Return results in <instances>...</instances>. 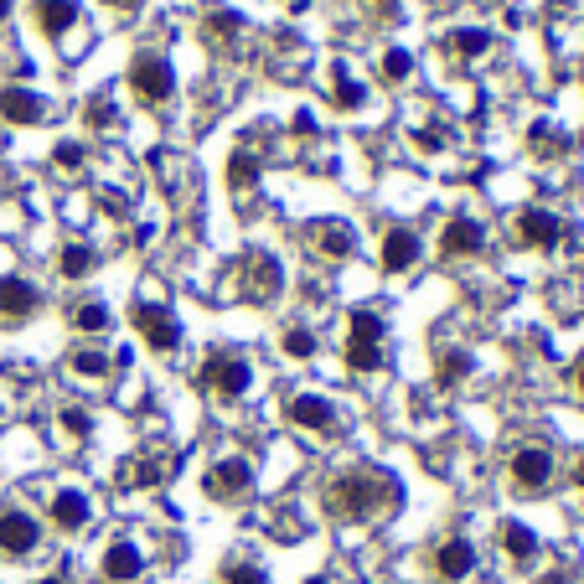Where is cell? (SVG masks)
<instances>
[{"label": "cell", "mask_w": 584, "mask_h": 584, "mask_svg": "<svg viewBox=\"0 0 584 584\" xmlns=\"http://www.w3.org/2000/svg\"><path fill=\"white\" fill-rule=\"evenodd\" d=\"M321 507L326 517L336 522H373V517H388L398 507V481L388 471H342V476H331L321 486Z\"/></svg>", "instance_id": "cell-1"}, {"label": "cell", "mask_w": 584, "mask_h": 584, "mask_svg": "<svg viewBox=\"0 0 584 584\" xmlns=\"http://www.w3.org/2000/svg\"><path fill=\"white\" fill-rule=\"evenodd\" d=\"M197 383H202L207 393H218V398H243V393H249V383H254V367H249V357H238V352H228V347H212V352L202 357Z\"/></svg>", "instance_id": "cell-2"}, {"label": "cell", "mask_w": 584, "mask_h": 584, "mask_svg": "<svg viewBox=\"0 0 584 584\" xmlns=\"http://www.w3.org/2000/svg\"><path fill=\"white\" fill-rule=\"evenodd\" d=\"M347 367L352 373H378L383 367V316L378 311H352L347 321Z\"/></svg>", "instance_id": "cell-3"}, {"label": "cell", "mask_w": 584, "mask_h": 584, "mask_svg": "<svg viewBox=\"0 0 584 584\" xmlns=\"http://www.w3.org/2000/svg\"><path fill=\"white\" fill-rule=\"evenodd\" d=\"M202 491L212 502H238L254 491V466L243 455H228V460H212V471L202 476Z\"/></svg>", "instance_id": "cell-4"}, {"label": "cell", "mask_w": 584, "mask_h": 584, "mask_svg": "<svg viewBox=\"0 0 584 584\" xmlns=\"http://www.w3.org/2000/svg\"><path fill=\"white\" fill-rule=\"evenodd\" d=\"M42 543V522L21 507H0V559H32Z\"/></svg>", "instance_id": "cell-5"}, {"label": "cell", "mask_w": 584, "mask_h": 584, "mask_svg": "<svg viewBox=\"0 0 584 584\" xmlns=\"http://www.w3.org/2000/svg\"><path fill=\"white\" fill-rule=\"evenodd\" d=\"M130 321H135V331L145 336L150 352H176V347H181V326H176V316L166 311V305L140 300L135 311H130Z\"/></svg>", "instance_id": "cell-6"}, {"label": "cell", "mask_w": 584, "mask_h": 584, "mask_svg": "<svg viewBox=\"0 0 584 584\" xmlns=\"http://www.w3.org/2000/svg\"><path fill=\"white\" fill-rule=\"evenodd\" d=\"M285 419L295 429H311V435H336V429H342V414H336V404H331V398H321V393L285 398Z\"/></svg>", "instance_id": "cell-7"}, {"label": "cell", "mask_w": 584, "mask_h": 584, "mask_svg": "<svg viewBox=\"0 0 584 584\" xmlns=\"http://www.w3.org/2000/svg\"><path fill=\"white\" fill-rule=\"evenodd\" d=\"M507 471H512L517 491H543L553 481V450L548 445H517L512 460H507Z\"/></svg>", "instance_id": "cell-8"}, {"label": "cell", "mask_w": 584, "mask_h": 584, "mask_svg": "<svg viewBox=\"0 0 584 584\" xmlns=\"http://www.w3.org/2000/svg\"><path fill=\"white\" fill-rule=\"evenodd\" d=\"M145 574V548L135 538H114L99 559V579L104 584H135Z\"/></svg>", "instance_id": "cell-9"}, {"label": "cell", "mask_w": 584, "mask_h": 584, "mask_svg": "<svg viewBox=\"0 0 584 584\" xmlns=\"http://www.w3.org/2000/svg\"><path fill=\"white\" fill-rule=\"evenodd\" d=\"M47 522H52L57 533H83L88 522H94V502H88V491L63 486V491L47 502Z\"/></svg>", "instance_id": "cell-10"}, {"label": "cell", "mask_w": 584, "mask_h": 584, "mask_svg": "<svg viewBox=\"0 0 584 584\" xmlns=\"http://www.w3.org/2000/svg\"><path fill=\"white\" fill-rule=\"evenodd\" d=\"M564 238V218L548 207H522L517 212V243H528V249H559Z\"/></svg>", "instance_id": "cell-11"}, {"label": "cell", "mask_w": 584, "mask_h": 584, "mask_svg": "<svg viewBox=\"0 0 584 584\" xmlns=\"http://www.w3.org/2000/svg\"><path fill=\"white\" fill-rule=\"evenodd\" d=\"M130 88L145 99V104H161L171 99V68H166V57L156 52H140L135 63H130Z\"/></svg>", "instance_id": "cell-12"}, {"label": "cell", "mask_w": 584, "mask_h": 584, "mask_svg": "<svg viewBox=\"0 0 584 584\" xmlns=\"http://www.w3.org/2000/svg\"><path fill=\"white\" fill-rule=\"evenodd\" d=\"M476 543L471 538H445L440 548H435V579L440 584H466L471 574H476Z\"/></svg>", "instance_id": "cell-13"}, {"label": "cell", "mask_w": 584, "mask_h": 584, "mask_svg": "<svg viewBox=\"0 0 584 584\" xmlns=\"http://www.w3.org/2000/svg\"><path fill=\"white\" fill-rule=\"evenodd\" d=\"M37 305H42V290L32 280H21V274H6V280H0V321H6V326L32 321Z\"/></svg>", "instance_id": "cell-14"}, {"label": "cell", "mask_w": 584, "mask_h": 584, "mask_svg": "<svg viewBox=\"0 0 584 584\" xmlns=\"http://www.w3.org/2000/svg\"><path fill=\"white\" fill-rule=\"evenodd\" d=\"M481 249H486V228H481L476 218H466V212H460V218L445 223V233H440V254H445V259H471V254H481Z\"/></svg>", "instance_id": "cell-15"}, {"label": "cell", "mask_w": 584, "mask_h": 584, "mask_svg": "<svg viewBox=\"0 0 584 584\" xmlns=\"http://www.w3.org/2000/svg\"><path fill=\"white\" fill-rule=\"evenodd\" d=\"M280 285H285V274H280V264H274L269 254L243 259V290H249V300H274Z\"/></svg>", "instance_id": "cell-16"}, {"label": "cell", "mask_w": 584, "mask_h": 584, "mask_svg": "<svg viewBox=\"0 0 584 584\" xmlns=\"http://www.w3.org/2000/svg\"><path fill=\"white\" fill-rule=\"evenodd\" d=\"M378 264H383L388 274L414 269V264H419V233H414V228H388V233H383V254H378Z\"/></svg>", "instance_id": "cell-17"}, {"label": "cell", "mask_w": 584, "mask_h": 584, "mask_svg": "<svg viewBox=\"0 0 584 584\" xmlns=\"http://www.w3.org/2000/svg\"><path fill=\"white\" fill-rule=\"evenodd\" d=\"M0 114H6V125H42L47 104L32 94V88H0Z\"/></svg>", "instance_id": "cell-18"}, {"label": "cell", "mask_w": 584, "mask_h": 584, "mask_svg": "<svg viewBox=\"0 0 584 584\" xmlns=\"http://www.w3.org/2000/svg\"><path fill=\"white\" fill-rule=\"evenodd\" d=\"M32 16L47 37H68L78 21V0H32Z\"/></svg>", "instance_id": "cell-19"}, {"label": "cell", "mask_w": 584, "mask_h": 584, "mask_svg": "<svg viewBox=\"0 0 584 584\" xmlns=\"http://www.w3.org/2000/svg\"><path fill=\"white\" fill-rule=\"evenodd\" d=\"M311 243H316L321 259H347L357 249V233H352V223H316L311 228Z\"/></svg>", "instance_id": "cell-20"}, {"label": "cell", "mask_w": 584, "mask_h": 584, "mask_svg": "<svg viewBox=\"0 0 584 584\" xmlns=\"http://www.w3.org/2000/svg\"><path fill=\"white\" fill-rule=\"evenodd\" d=\"M502 548H507V559L517 564V569H528L533 559H538V533L528 528V522H502Z\"/></svg>", "instance_id": "cell-21"}, {"label": "cell", "mask_w": 584, "mask_h": 584, "mask_svg": "<svg viewBox=\"0 0 584 584\" xmlns=\"http://www.w3.org/2000/svg\"><path fill=\"white\" fill-rule=\"evenodd\" d=\"M94 269H99V254L88 249V243H68V249L57 254V274H63V280H88Z\"/></svg>", "instance_id": "cell-22"}, {"label": "cell", "mask_w": 584, "mask_h": 584, "mask_svg": "<svg viewBox=\"0 0 584 584\" xmlns=\"http://www.w3.org/2000/svg\"><path fill=\"white\" fill-rule=\"evenodd\" d=\"M68 321H73L78 336H99V331H109V305L104 300H78L68 311Z\"/></svg>", "instance_id": "cell-23"}, {"label": "cell", "mask_w": 584, "mask_h": 584, "mask_svg": "<svg viewBox=\"0 0 584 584\" xmlns=\"http://www.w3.org/2000/svg\"><path fill=\"white\" fill-rule=\"evenodd\" d=\"M528 150H533L538 161H559V156H569V140L553 130V125H533L528 130Z\"/></svg>", "instance_id": "cell-24"}, {"label": "cell", "mask_w": 584, "mask_h": 584, "mask_svg": "<svg viewBox=\"0 0 584 584\" xmlns=\"http://www.w3.org/2000/svg\"><path fill=\"white\" fill-rule=\"evenodd\" d=\"M316 347H321V342H316V331H311V326H285V331H280V352L295 357V362H311Z\"/></svg>", "instance_id": "cell-25"}, {"label": "cell", "mask_w": 584, "mask_h": 584, "mask_svg": "<svg viewBox=\"0 0 584 584\" xmlns=\"http://www.w3.org/2000/svg\"><path fill=\"white\" fill-rule=\"evenodd\" d=\"M362 99H367V94H362V83H352V78H347V68L336 63V68H331V104L352 114V109H362Z\"/></svg>", "instance_id": "cell-26"}, {"label": "cell", "mask_w": 584, "mask_h": 584, "mask_svg": "<svg viewBox=\"0 0 584 584\" xmlns=\"http://www.w3.org/2000/svg\"><path fill=\"white\" fill-rule=\"evenodd\" d=\"M68 367H73V378H104L109 373V357L94 352V347H78V352H68Z\"/></svg>", "instance_id": "cell-27"}, {"label": "cell", "mask_w": 584, "mask_h": 584, "mask_svg": "<svg viewBox=\"0 0 584 584\" xmlns=\"http://www.w3.org/2000/svg\"><path fill=\"white\" fill-rule=\"evenodd\" d=\"M445 47H450L455 57H476V52H486V47H491V37H486V32H476V26H466V32H450V37H445Z\"/></svg>", "instance_id": "cell-28"}, {"label": "cell", "mask_w": 584, "mask_h": 584, "mask_svg": "<svg viewBox=\"0 0 584 584\" xmlns=\"http://www.w3.org/2000/svg\"><path fill=\"white\" fill-rule=\"evenodd\" d=\"M218 584H269V579H264V569L249 564V559H228L223 574H218Z\"/></svg>", "instance_id": "cell-29"}, {"label": "cell", "mask_w": 584, "mask_h": 584, "mask_svg": "<svg viewBox=\"0 0 584 584\" xmlns=\"http://www.w3.org/2000/svg\"><path fill=\"white\" fill-rule=\"evenodd\" d=\"M460 378H471V352H445L440 357V388H455Z\"/></svg>", "instance_id": "cell-30"}, {"label": "cell", "mask_w": 584, "mask_h": 584, "mask_svg": "<svg viewBox=\"0 0 584 584\" xmlns=\"http://www.w3.org/2000/svg\"><path fill=\"white\" fill-rule=\"evenodd\" d=\"M409 73H414V57H409L404 47H388V52H383V78H388V83H404Z\"/></svg>", "instance_id": "cell-31"}, {"label": "cell", "mask_w": 584, "mask_h": 584, "mask_svg": "<svg viewBox=\"0 0 584 584\" xmlns=\"http://www.w3.org/2000/svg\"><path fill=\"white\" fill-rule=\"evenodd\" d=\"M161 476H166L161 466H145V460H135V466L119 471V486H156Z\"/></svg>", "instance_id": "cell-32"}, {"label": "cell", "mask_w": 584, "mask_h": 584, "mask_svg": "<svg viewBox=\"0 0 584 584\" xmlns=\"http://www.w3.org/2000/svg\"><path fill=\"white\" fill-rule=\"evenodd\" d=\"M238 32H243V21H238L233 11H212V16H207V37L228 42V37H238Z\"/></svg>", "instance_id": "cell-33"}, {"label": "cell", "mask_w": 584, "mask_h": 584, "mask_svg": "<svg viewBox=\"0 0 584 584\" xmlns=\"http://www.w3.org/2000/svg\"><path fill=\"white\" fill-rule=\"evenodd\" d=\"M57 424H63V429H68L73 440H83L88 429H94V419H88V409H78V404H68L63 414H57Z\"/></svg>", "instance_id": "cell-34"}, {"label": "cell", "mask_w": 584, "mask_h": 584, "mask_svg": "<svg viewBox=\"0 0 584 584\" xmlns=\"http://www.w3.org/2000/svg\"><path fill=\"white\" fill-rule=\"evenodd\" d=\"M114 114H119V109H114L109 99H88V104H83V119H88V125H94V130L114 125Z\"/></svg>", "instance_id": "cell-35"}, {"label": "cell", "mask_w": 584, "mask_h": 584, "mask_svg": "<svg viewBox=\"0 0 584 584\" xmlns=\"http://www.w3.org/2000/svg\"><path fill=\"white\" fill-rule=\"evenodd\" d=\"M233 187H249V176H259V161L249 156V150H238V156H233Z\"/></svg>", "instance_id": "cell-36"}, {"label": "cell", "mask_w": 584, "mask_h": 584, "mask_svg": "<svg viewBox=\"0 0 584 584\" xmlns=\"http://www.w3.org/2000/svg\"><path fill=\"white\" fill-rule=\"evenodd\" d=\"M57 166H63V171H78V166H83V145H78V140L57 145Z\"/></svg>", "instance_id": "cell-37"}, {"label": "cell", "mask_w": 584, "mask_h": 584, "mask_svg": "<svg viewBox=\"0 0 584 584\" xmlns=\"http://www.w3.org/2000/svg\"><path fill=\"white\" fill-rule=\"evenodd\" d=\"M414 145H419V150H429V156H435V150L445 145V135H440V130H414Z\"/></svg>", "instance_id": "cell-38"}, {"label": "cell", "mask_w": 584, "mask_h": 584, "mask_svg": "<svg viewBox=\"0 0 584 584\" xmlns=\"http://www.w3.org/2000/svg\"><path fill=\"white\" fill-rule=\"evenodd\" d=\"M574 486H579V491H584V455H579V460H574Z\"/></svg>", "instance_id": "cell-39"}, {"label": "cell", "mask_w": 584, "mask_h": 584, "mask_svg": "<svg viewBox=\"0 0 584 584\" xmlns=\"http://www.w3.org/2000/svg\"><path fill=\"white\" fill-rule=\"evenodd\" d=\"M109 6H114V11H135V6H140V0H109Z\"/></svg>", "instance_id": "cell-40"}, {"label": "cell", "mask_w": 584, "mask_h": 584, "mask_svg": "<svg viewBox=\"0 0 584 584\" xmlns=\"http://www.w3.org/2000/svg\"><path fill=\"white\" fill-rule=\"evenodd\" d=\"M574 383H579V393H584V362L574 367Z\"/></svg>", "instance_id": "cell-41"}, {"label": "cell", "mask_w": 584, "mask_h": 584, "mask_svg": "<svg viewBox=\"0 0 584 584\" xmlns=\"http://www.w3.org/2000/svg\"><path fill=\"white\" fill-rule=\"evenodd\" d=\"M11 16V0H0V21H6Z\"/></svg>", "instance_id": "cell-42"}, {"label": "cell", "mask_w": 584, "mask_h": 584, "mask_svg": "<svg viewBox=\"0 0 584 584\" xmlns=\"http://www.w3.org/2000/svg\"><path fill=\"white\" fill-rule=\"evenodd\" d=\"M37 584H68V579H57V574H47V579H37Z\"/></svg>", "instance_id": "cell-43"}, {"label": "cell", "mask_w": 584, "mask_h": 584, "mask_svg": "<svg viewBox=\"0 0 584 584\" xmlns=\"http://www.w3.org/2000/svg\"><path fill=\"white\" fill-rule=\"evenodd\" d=\"M378 6H383V11H393V6H398V0H378Z\"/></svg>", "instance_id": "cell-44"}, {"label": "cell", "mask_w": 584, "mask_h": 584, "mask_svg": "<svg viewBox=\"0 0 584 584\" xmlns=\"http://www.w3.org/2000/svg\"><path fill=\"white\" fill-rule=\"evenodd\" d=\"M316 584H321V579H316Z\"/></svg>", "instance_id": "cell-45"}]
</instances>
